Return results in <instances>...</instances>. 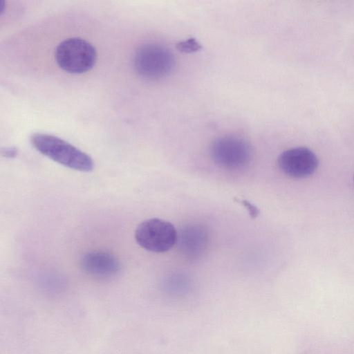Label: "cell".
Masks as SVG:
<instances>
[{
	"label": "cell",
	"mask_w": 354,
	"mask_h": 354,
	"mask_svg": "<svg viewBox=\"0 0 354 354\" xmlns=\"http://www.w3.org/2000/svg\"><path fill=\"white\" fill-rule=\"evenodd\" d=\"M30 142L39 153L64 167L84 172L93 169L89 155L57 136L36 133L31 136Z\"/></svg>",
	"instance_id": "6da1fadb"
},
{
	"label": "cell",
	"mask_w": 354,
	"mask_h": 354,
	"mask_svg": "<svg viewBox=\"0 0 354 354\" xmlns=\"http://www.w3.org/2000/svg\"><path fill=\"white\" fill-rule=\"evenodd\" d=\"M55 57L58 66L72 74H82L95 65L97 53L95 47L80 37H71L57 46Z\"/></svg>",
	"instance_id": "7a4b0ae2"
},
{
	"label": "cell",
	"mask_w": 354,
	"mask_h": 354,
	"mask_svg": "<svg viewBox=\"0 0 354 354\" xmlns=\"http://www.w3.org/2000/svg\"><path fill=\"white\" fill-rule=\"evenodd\" d=\"M133 64L140 77L148 80H156L169 75L173 69L174 58L165 46L147 44L136 50Z\"/></svg>",
	"instance_id": "3957f363"
},
{
	"label": "cell",
	"mask_w": 354,
	"mask_h": 354,
	"mask_svg": "<svg viewBox=\"0 0 354 354\" xmlns=\"http://www.w3.org/2000/svg\"><path fill=\"white\" fill-rule=\"evenodd\" d=\"M135 239L146 250L165 252L177 243L178 232L171 223L153 218L140 223L135 231Z\"/></svg>",
	"instance_id": "277c9868"
},
{
	"label": "cell",
	"mask_w": 354,
	"mask_h": 354,
	"mask_svg": "<svg viewBox=\"0 0 354 354\" xmlns=\"http://www.w3.org/2000/svg\"><path fill=\"white\" fill-rule=\"evenodd\" d=\"M214 162L221 167L236 169L245 167L251 158V148L243 139L225 136L216 138L210 147Z\"/></svg>",
	"instance_id": "5b68a950"
},
{
	"label": "cell",
	"mask_w": 354,
	"mask_h": 354,
	"mask_svg": "<svg viewBox=\"0 0 354 354\" xmlns=\"http://www.w3.org/2000/svg\"><path fill=\"white\" fill-rule=\"evenodd\" d=\"M318 164L316 155L304 147L286 150L278 158L280 169L287 176L295 178L310 176L316 170Z\"/></svg>",
	"instance_id": "8992f818"
},
{
	"label": "cell",
	"mask_w": 354,
	"mask_h": 354,
	"mask_svg": "<svg viewBox=\"0 0 354 354\" xmlns=\"http://www.w3.org/2000/svg\"><path fill=\"white\" fill-rule=\"evenodd\" d=\"M208 234L206 229L199 224L184 226L178 234L177 243L180 251L189 259H196L206 250Z\"/></svg>",
	"instance_id": "52a82bcc"
},
{
	"label": "cell",
	"mask_w": 354,
	"mask_h": 354,
	"mask_svg": "<svg viewBox=\"0 0 354 354\" xmlns=\"http://www.w3.org/2000/svg\"><path fill=\"white\" fill-rule=\"evenodd\" d=\"M81 266L86 273L101 277L113 276L120 270L118 260L113 254L103 251L86 253L82 257Z\"/></svg>",
	"instance_id": "ba28073f"
},
{
	"label": "cell",
	"mask_w": 354,
	"mask_h": 354,
	"mask_svg": "<svg viewBox=\"0 0 354 354\" xmlns=\"http://www.w3.org/2000/svg\"><path fill=\"white\" fill-rule=\"evenodd\" d=\"M179 50L185 53L195 52L201 48V46L194 38H190L187 41H181L177 44Z\"/></svg>",
	"instance_id": "9c48e42d"
},
{
	"label": "cell",
	"mask_w": 354,
	"mask_h": 354,
	"mask_svg": "<svg viewBox=\"0 0 354 354\" xmlns=\"http://www.w3.org/2000/svg\"><path fill=\"white\" fill-rule=\"evenodd\" d=\"M241 203L248 209L251 218H254L258 216L259 212L258 208L256 206L251 204L248 201H242Z\"/></svg>",
	"instance_id": "30bf717a"
},
{
	"label": "cell",
	"mask_w": 354,
	"mask_h": 354,
	"mask_svg": "<svg viewBox=\"0 0 354 354\" xmlns=\"http://www.w3.org/2000/svg\"><path fill=\"white\" fill-rule=\"evenodd\" d=\"M17 153V150L15 147H8L2 150L3 156L8 158L15 157Z\"/></svg>",
	"instance_id": "8fae6325"
}]
</instances>
